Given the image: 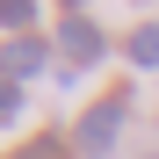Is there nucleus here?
<instances>
[{
  "mask_svg": "<svg viewBox=\"0 0 159 159\" xmlns=\"http://www.w3.org/2000/svg\"><path fill=\"white\" fill-rule=\"evenodd\" d=\"M123 123H130V87H109L101 101H87V109H80V123L65 130V138H72L80 159H109L116 138H123Z\"/></svg>",
  "mask_w": 159,
  "mask_h": 159,
  "instance_id": "nucleus-1",
  "label": "nucleus"
},
{
  "mask_svg": "<svg viewBox=\"0 0 159 159\" xmlns=\"http://www.w3.org/2000/svg\"><path fill=\"white\" fill-rule=\"evenodd\" d=\"M43 65H51V43L43 36H7L0 43V80H15V87H29Z\"/></svg>",
  "mask_w": 159,
  "mask_h": 159,
  "instance_id": "nucleus-3",
  "label": "nucleus"
},
{
  "mask_svg": "<svg viewBox=\"0 0 159 159\" xmlns=\"http://www.w3.org/2000/svg\"><path fill=\"white\" fill-rule=\"evenodd\" d=\"M58 7H65V15H80V7H87V0H58Z\"/></svg>",
  "mask_w": 159,
  "mask_h": 159,
  "instance_id": "nucleus-8",
  "label": "nucleus"
},
{
  "mask_svg": "<svg viewBox=\"0 0 159 159\" xmlns=\"http://www.w3.org/2000/svg\"><path fill=\"white\" fill-rule=\"evenodd\" d=\"M0 29H22V36H36V0H0Z\"/></svg>",
  "mask_w": 159,
  "mask_h": 159,
  "instance_id": "nucleus-6",
  "label": "nucleus"
},
{
  "mask_svg": "<svg viewBox=\"0 0 159 159\" xmlns=\"http://www.w3.org/2000/svg\"><path fill=\"white\" fill-rule=\"evenodd\" d=\"M7 159H72V138H65V130H36V138L22 152H7Z\"/></svg>",
  "mask_w": 159,
  "mask_h": 159,
  "instance_id": "nucleus-5",
  "label": "nucleus"
},
{
  "mask_svg": "<svg viewBox=\"0 0 159 159\" xmlns=\"http://www.w3.org/2000/svg\"><path fill=\"white\" fill-rule=\"evenodd\" d=\"M123 51H130V65H138V72H159V22H138Z\"/></svg>",
  "mask_w": 159,
  "mask_h": 159,
  "instance_id": "nucleus-4",
  "label": "nucleus"
},
{
  "mask_svg": "<svg viewBox=\"0 0 159 159\" xmlns=\"http://www.w3.org/2000/svg\"><path fill=\"white\" fill-rule=\"evenodd\" d=\"M58 51L87 72V65L109 58V36H101V22H94V15H65V22H58Z\"/></svg>",
  "mask_w": 159,
  "mask_h": 159,
  "instance_id": "nucleus-2",
  "label": "nucleus"
},
{
  "mask_svg": "<svg viewBox=\"0 0 159 159\" xmlns=\"http://www.w3.org/2000/svg\"><path fill=\"white\" fill-rule=\"evenodd\" d=\"M22 116H29V94H22L15 80H0V130H15Z\"/></svg>",
  "mask_w": 159,
  "mask_h": 159,
  "instance_id": "nucleus-7",
  "label": "nucleus"
}]
</instances>
